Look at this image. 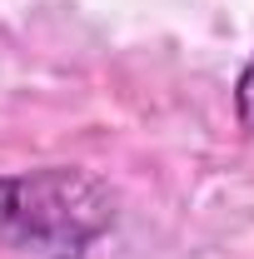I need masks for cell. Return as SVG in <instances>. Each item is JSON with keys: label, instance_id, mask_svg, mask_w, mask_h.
Instances as JSON below:
<instances>
[{"label": "cell", "instance_id": "7a4b0ae2", "mask_svg": "<svg viewBox=\"0 0 254 259\" xmlns=\"http://www.w3.org/2000/svg\"><path fill=\"white\" fill-rule=\"evenodd\" d=\"M234 120H239V130L254 135V60L244 65L239 80H234Z\"/></svg>", "mask_w": 254, "mask_h": 259}, {"label": "cell", "instance_id": "6da1fadb", "mask_svg": "<svg viewBox=\"0 0 254 259\" xmlns=\"http://www.w3.org/2000/svg\"><path fill=\"white\" fill-rule=\"evenodd\" d=\"M110 225L115 194L90 169L45 164L0 175V239L35 259H85L100 234H110Z\"/></svg>", "mask_w": 254, "mask_h": 259}]
</instances>
